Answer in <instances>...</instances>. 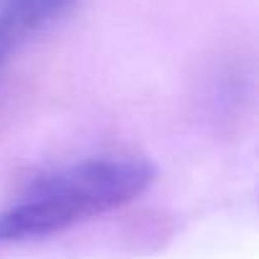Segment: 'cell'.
<instances>
[{
  "mask_svg": "<svg viewBox=\"0 0 259 259\" xmlns=\"http://www.w3.org/2000/svg\"><path fill=\"white\" fill-rule=\"evenodd\" d=\"M153 181V168L138 158H92L61 168L11 208L0 211V241H26L64 231L84 219L138 198Z\"/></svg>",
  "mask_w": 259,
  "mask_h": 259,
  "instance_id": "1",
  "label": "cell"
},
{
  "mask_svg": "<svg viewBox=\"0 0 259 259\" xmlns=\"http://www.w3.org/2000/svg\"><path fill=\"white\" fill-rule=\"evenodd\" d=\"M3 3L28 36L31 31L59 18L74 0H3Z\"/></svg>",
  "mask_w": 259,
  "mask_h": 259,
  "instance_id": "2",
  "label": "cell"
},
{
  "mask_svg": "<svg viewBox=\"0 0 259 259\" xmlns=\"http://www.w3.org/2000/svg\"><path fill=\"white\" fill-rule=\"evenodd\" d=\"M23 38H26V31L18 26L13 13L6 8L3 0H0V61H3Z\"/></svg>",
  "mask_w": 259,
  "mask_h": 259,
  "instance_id": "3",
  "label": "cell"
}]
</instances>
